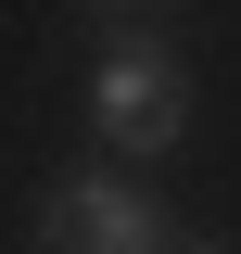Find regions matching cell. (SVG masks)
Wrapping results in <instances>:
<instances>
[{
    "label": "cell",
    "mask_w": 241,
    "mask_h": 254,
    "mask_svg": "<svg viewBox=\"0 0 241 254\" xmlns=\"http://www.w3.org/2000/svg\"><path fill=\"white\" fill-rule=\"evenodd\" d=\"M89 127L115 140V153H178V127H190V76H178V51L165 38H102V76H89Z\"/></svg>",
    "instance_id": "1"
},
{
    "label": "cell",
    "mask_w": 241,
    "mask_h": 254,
    "mask_svg": "<svg viewBox=\"0 0 241 254\" xmlns=\"http://www.w3.org/2000/svg\"><path fill=\"white\" fill-rule=\"evenodd\" d=\"M38 242L51 254H178L165 242V203L140 178H102V165H76V178L38 190Z\"/></svg>",
    "instance_id": "2"
},
{
    "label": "cell",
    "mask_w": 241,
    "mask_h": 254,
    "mask_svg": "<svg viewBox=\"0 0 241 254\" xmlns=\"http://www.w3.org/2000/svg\"><path fill=\"white\" fill-rule=\"evenodd\" d=\"M178 254H216V242H178Z\"/></svg>",
    "instance_id": "3"
}]
</instances>
